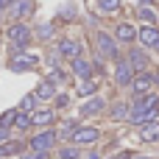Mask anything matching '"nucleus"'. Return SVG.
<instances>
[{
  "mask_svg": "<svg viewBox=\"0 0 159 159\" xmlns=\"http://www.w3.org/2000/svg\"><path fill=\"white\" fill-rule=\"evenodd\" d=\"M159 117V95H143V98H134L131 109H129V123L134 126H143V123H151Z\"/></svg>",
  "mask_w": 159,
  "mask_h": 159,
  "instance_id": "f257e3e1",
  "label": "nucleus"
},
{
  "mask_svg": "<svg viewBox=\"0 0 159 159\" xmlns=\"http://www.w3.org/2000/svg\"><path fill=\"white\" fill-rule=\"evenodd\" d=\"M6 36H8V42H11V48L20 50V53H25V48L31 45V28H28L25 22H11L8 31H6Z\"/></svg>",
  "mask_w": 159,
  "mask_h": 159,
  "instance_id": "f03ea898",
  "label": "nucleus"
},
{
  "mask_svg": "<svg viewBox=\"0 0 159 159\" xmlns=\"http://www.w3.org/2000/svg\"><path fill=\"white\" fill-rule=\"evenodd\" d=\"M56 143H59V134L56 131H36L31 140H28V145H31V151H42V154H48V151H53L56 148Z\"/></svg>",
  "mask_w": 159,
  "mask_h": 159,
  "instance_id": "7ed1b4c3",
  "label": "nucleus"
},
{
  "mask_svg": "<svg viewBox=\"0 0 159 159\" xmlns=\"http://www.w3.org/2000/svg\"><path fill=\"white\" fill-rule=\"evenodd\" d=\"M154 87H157V84H154V73H137L129 89H131L134 98H143V95H151Z\"/></svg>",
  "mask_w": 159,
  "mask_h": 159,
  "instance_id": "20e7f679",
  "label": "nucleus"
},
{
  "mask_svg": "<svg viewBox=\"0 0 159 159\" xmlns=\"http://www.w3.org/2000/svg\"><path fill=\"white\" fill-rule=\"evenodd\" d=\"M81 53H84V45H81L78 39H59V42H56V56H59V59H70V61H73V59H78Z\"/></svg>",
  "mask_w": 159,
  "mask_h": 159,
  "instance_id": "39448f33",
  "label": "nucleus"
},
{
  "mask_svg": "<svg viewBox=\"0 0 159 159\" xmlns=\"http://www.w3.org/2000/svg\"><path fill=\"white\" fill-rule=\"evenodd\" d=\"M70 140H73V145H95L101 140V131L95 126H78Z\"/></svg>",
  "mask_w": 159,
  "mask_h": 159,
  "instance_id": "423d86ee",
  "label": "nucleus"
},
{
  "mask_svg": "<svg viewBox=\"0 0 159 159\" xmlns=\"http://www.w3.org/2000/svg\"><path fill=\"white\" fill-rule=\"evenodd\" d=\"M95 42H98L101 56H109V59H117V56H120V50H117V39H115V36H109L106 31H98Z\"/></svg>",
  "mask_w": 159,
  "mask_h": 159,
  "instance_id": "0eeeda50",
  "label": "nucleus"
},
{
  "mask_svg": "<svg viewBox=\"0 0 159 159\" xmlns=\"http://www.w3.org/2000/svg\"><path fill=\"white\" fill-rule=\"evenodd\" d=\"M126 61L131 64L134 73H148V64H151V59H148V53L143 48H131L129 56H126Z\"/></svg>",
  "mask_w": 159,
  "mask_h": 159,
  "instance_id": "6e6552de",
  "label": "nucleus"
},
{
  "mask_svg": "<svg viewBox=\"0 0 159 159\" xmlns=\"http://www.w3.org/2000/svg\"><path fill=\"white\" fill-rule=\"evenodd\" d=\"M134 70H131V64L126 61V59H117V64H115V84L117 87H131V81H134Z\"/></svg>",
  "mask_w": 159,
  "mask_h": 159,
  "instance_id": "1a4fd4ad",
  "label": "nucleus"
},
{
  "mask_svg": "<svg viewBox=\"0 0 159 159\" xmlns=\"http://www.w3.org/2000/svg\"><path fill=\"white\" fill-rule=\"evenodd\" d=\"M34 64H39V56H34V53H20V56H11V61H8V67L14 73H28Z\"/></svg>",
  "mask_w": 159,
  "mask_h": 159,
  "instance_id": "9d476101",
  "label": "nucleus"
},
{
  "mask_svg": "<svg viewBox=\"0 0 159 159\" xmlns=\"http://www.w3.org/2000/svg\"><path fill=\"white\" fill-rule=\"evenodd\" d=\"M70 73H73V75H78L81 81H87V78H92V73H95V64H92V61H87L84 56H78V59H73V64H70Z\"/></svg>",
  "mask_w": 159,
  "mask_h": 159,
  "instance_id": "9b49d317",
  "label": "nucleus"
},
{
  "mask_svg": "<svg viewBox=\"0 0 159 159\" xmlns=\"http://www.w3.org/2000/svg\"><path fill=\"white\" fill-rule=\"evenodd\" d=\"M31 123H34V126H53V123H56V109H42V106H36V109L31 112Z\"/></svg>",
  "mask_w": 159,
  "mask_h": 159,
  "instance_id": "f8f14e48",
  "label": "nucleus"
},
{
  "mask_svg": "<svg viewBox=\"0 0 159 159\" xmlns=\"http://www.w3.org/2000/svg\"><path fill=\"white\" fill-rule=\"evenodd\" d=\"M8 11H11V17H14L17 22H20V20H28V17L34 14V0H14Z\"/></svg>",
  "mask_w": 159,
  "mask_h": 159,
  "instance_id": "ddd939ff",
  "label": "nucleus"
},
{
  "mask_svg": "<svg viewBox=\"0 0 159 159\" xmlns=\"http://www.w3.org/2000/svg\"><path fill=\"white\" fill-rule=\"evenodd\" d=\"M137 39L143 42V48H157V42H159V28H157V25H143V28L137 31Z\"/></svg>",
  "mask_w": 159,
  "mask_h": 159,
  "instance_id": "4468645a",
  "label": "nucleus"
},
{
  "mask_svg": "<svg viewBox=\"0 0 159 159\" xmlns=\"http://www.w3.org/2000/svg\"><path fill=\"white\" fill-rule=\"evenodd\" d=\"M115 39L123 42V45H131V42H137V28H134L131 22H120V25L115 28Z\"/></svg>",
  "mask_w": 159,
  "mask_h": 159,
  "instance_id": "2eb2a0df",
  "label": "nucleus"
},
{
  "mask_svg": "<svg viewBox=\"0 0 159 159\" xmlns=\"http://www.w3.org/2000/svg\"><path fill=\"white\" fill-rule=\"evenodd\" d=\"M103 109H106V101H103V98H89V101L78 109V115H81V117H95V115H101Z\"/></svg>",
  "mask_w": 159,
  "mask_h": 159,
  "instance_id": "dca6fc26",
  "label": "nucleus"
},
{
  "mask_svg": "<svg viewBox=\"0 0 159 159\" xmlns=\"http://www.w3.org/2000/svg\"><path fill=\"white\" fill-rule=\"evenodd\" d=\"M140 140L143 143H159V120H151V123L140 126Z\"/></svg>",
  "mask_w": 159,
  "mask_h": 159,
  "instance_id": "f3484780",
  "label": "nucleus"
},
{
  "mask_svg": "<svg viewBox=\"0 0 159 159\" xmlns=\"http://www.w3.org/2000/svg\"><path fill=\"white\" fill-rule=\"evenodd\" d=\"M34 95H36V101H53V98H56V87L45 78V81H39V84L34 87Z\"/></svg>",
  "mask_w": 159,
  "mask_h": 159,
  "instance_id": "a211bd4d",
  "label": "nucleus"
},
{
  "mask_svg": "<svg viewBox=\"0 0 159 159\" xmlns=\"http://www.w3.org/2000/svg\"><path fill=\"white\" fill-rule=\"evenodd\" d=\"M75 92H78L81 98H89V95H95V92H98V81L87 78V81H81V84L75 87Z\"/></svg>",
  "mask_w": 159,
  "mask_h": 159,
  "instance_id": "6ab92c4d",
  "label": "nucleus"
},
{
  "mask_svg": "<svg viewBox=\"0 0 159 159\" xmlns=\"http://www.w3.org/2000/svg\"><path fill=\"white\" fill-rule=\"evenodd\" d=\"M129 109H131L129 103H115L112 112H109V117L112 120H129Z\"/></svg>",
  "mask_w": 159,
  "mask_h": 159,
  "instance_id": "aec40b11",
  "label": "nucleus"
},
{
  "mask_svg": "<svg viewBox=\"0 0 159 159\" xmlns=\"http://www.w3.org/2000/svg\"><path fill=\"white\" fill-rule=\"evenodd\" d=\"M22 148H25V145H22V143H17V140H8V143H3V145H0L3 157H11V154H17V157H20V154H22Z\"/></svg>",
  "mask_w": 159,
  "mask_h": 159,
  "instance_id": "412c9836",
  "label": "nucleus"
},
{
  "mask_svg": "<svg viewBox=\"0 0 159 159\" xmlns=\"http://www.w3.org/2000/svg\"><path fill=\"white\" fill-rule=\"evenodd\" d=\"M36 103H39V101H36V95L31 92V95H25V98L20 101V106H17V109H20V112H25V115H31V112L36 109Z\"/></svg>",
  "mask_w": 159,
  "mask_h": 159,
  "instance_id": "4be33fe9",
  "label": "nucleus"
},
{
  "mask_svg": "<svg viewBox=\"0 0 159 159\" xmlns=\"http://www.w3.org/2000/svg\"><path fill=\"white\" fill-rule=\"evenodd\" d=\"M34 123H31V115H25V112H17V120H14V129L17 131H28Z\"/></svg>",
  "mask_w": 159,
  "mask_h": 159,
  "instance_id": "5701e85b",
  "label": "nucleus"
},
{
  "mask_svg": "<svg viewBox=\"0 0 159 159\" xmlns=\"http://www.w3.org/2000/svg\"><path fill=\"white\" fill-rule=\"evenodd\" d=\"M59 159H81L78 145H64V148H59Z\"/></svg>",
  "mask_w": 159,
  "mask_h": 159,
  "instance_id": "b1692460",
  "label": "nucleus"
},
{
  "mask_svg": "<svg viewBox=\"0 0 159 159\" xmlns=\"http://www.w3.org/2000/svg\"><path fill=\"white\" fill-rule=\"evenodd\" d=\"M17 112H20V109H8V112H3V115H0V129H11L14 120H17Z\"/></svg>",
  "mask_w": 159,
  "mask_h": 159,
  "instance_id": "393cba45",
  "label": "nucleus"
},
{
  "mask_svg": "<svg viewBox=\"0 0 159 159\" xmlns=\"http://www.w3.org/2000/svg\"><path fill=\"white\" fill-rule=\"evenodd\" d=\"M75 129H78V120H64V123H61V129H59L56 134H59V137H73V131H75Z\"/></svg>",
  "mask_w": 159,
  "mask_h": 159,
  "instance_id": "a878e982",
  "label": "nucleus"
},
{
  "mask_svg": "<svg viewBox=\"0 0 159 159\" xmlns=\"http://www.w3.org/2000/svg\"><path fill=\"white\" fill-rule=\"evenodd\" d=\"M98 6H101V11L112 14V11H117V8L123 6V0H98Z\"/></svg>",
  "mask_w": 159,
  "mask_h": 159,
  "instance_id": "bb28decb",
  "label": "nucleus"
},
{
  "mask_svg": "<svg viewBox=\"0 0 159 159\" xmlns=\"http://www.w3.org/2000/svg\"><path fill=\"white\" fill-rule=\"evenodd\" d=\"M140 20H145V25H154V20H157L154 8L151 6H140Z\"/></svg>",
  "mask_w": 159,
  "mask_h": 159,
  "instance_id": "cd10ccee",
  "label": "nucleus"
},
{
  "mask_svg": "<svg viewBox=\"0 0 159 159\" xmlns=\"http://www.w3.org/2000/svg\"><path fill=\"white\" fill-rule=\"evenodd\" d=\"M36 36H39L42 42H48V39H53V25H50V22H45V25H39V28H36Z\"/></svg>",
  "mask_w": 159,
  "mask_h": 159,
  "instance_id": "c85d7f7f",
  "label": "nucleus"
},
{
  "mask_svg": "<svg viewBox=\"0 0 159 159\" xmlns=\"http://www.w3.org/2000/svg\"><path fill=\"white\" fill-rule=\"evenodd\" d=\"M53 103H56V109H67V103H70V95H67V92H56Z\"/></svg>",
  "mask_w": 159,
  "mask_h": 159,
  "instance_id": "c756f323",
  "label": "nucleus"
},
{
  "mask_svg": "<svg viewBox=\"0 0 159 159\" xmlns=\"http://www.w3.org/2000/svg\"><path fill=\"white\" fill-rule=\"evenodd\" d=\"M48 154H42V151H28V154H22V159H45Z\"/></svg>",
  "mask_w": 159,
  "mask_h": 159,
  "instance_id": "7c9ffc66",
  "label": "nucleus"
},
{
  "mask_svg": "<svg viewBox=\"0 0 159 159\" xmlns=\"http://www.w3.org/2000/svg\"><path fill=\"white\" fill-rule=\"evenodd\" d=\"M8 143V129H0V145Z\"/></svg>",
  "mask_w": 159,
  "mask_h": 159,
  "instance_id": "2f4dec72",
  "label": "nucleus"
},
{
  "mask_svg": "<svg viewBox=\"0 0 159 159\" xmlns=\"http://www.w3.org/2000/svg\"><path fill=\"white\" fill-rule=\"evenodd\" d=\"M112 159H131V151H120L117 157H112Z\"/></svg>",
  "mask_w": 159,
  "mask_h": 159,
  "instance_id": "473e14b6",
  "label": "nucleus"
},
{
  "mask_svg": "<svg viewBox=\"0 0 159 159\" xmlns=\"http://www.w3.org/2000/svg\"><path fill=\"white\" fill-rule=\"evenodd\" d=\"M11 3H14V0H0V11H3V8H11Z\"/></svg>",
  "mask_w": 159,
  "mask_h": 159,
  "instance_id": "72a5a7b5",
  "label": "nucleus"
},
{
  "mask_svg": "<svg viewBox=\"0 0 159 159\" xmlns=\"http://www.w3.org/2000/svg\"><path fill=\"white\" fill-rule=\"evenodd\" d=\"M87 159H101V154H98V151H89V154H87Z\"/></svg>",
  "mask_w": 159,
  "mask_h": 159,
  "instance_id": "f704fd0d",
  "label": "nucleus"
},
{
  "mask_svg": "<svg viewBox=\"0 0 159 159\" xmlns=\"http://www.w3.org/2000/svg\"><path fill=\"white\" fill-rule=\"evenodd\" d=\"M151 3H154V0H140V6H151Z\"/></svg>",
  "mask_w": 159,
  "mask_h": 159,
  "instance_id": "c9c22d12",
  "label": "nucleus"
},
{
  "mask_svg": "<svg viewBox=\"0 0 159 159\" xmlns=\"http://www.w3.org/2000/svg\"><path fill=\"white\" fill-rule=\"evenodd\" d=\"M131 159H148V157H131Z\"/></svg>",
  "mask_w": 159,
  "mask_h": 159,
  "instance_id": "e433bc0d",
  "label": "nucleus"
},
{
  "mask_svg": "<svg viewBox=\"0 0 159 159\" xmlns=\"http://www.w3.org/2000/svg\"><path fill=\"white\" fill-rule=\"evenodd\" d=\"M154 50H157V53H159V42H157V48H154Z\"/></svg>",
  "mask_w": 159,
  "mask_h": 159,
  "instance_id": "4c0bfd02",
  "label": "nucleus"
},
{
  "mask_svg": "<svg viewBox=\"0 0 159 159\" xmlns=\"http://www.w3.org/2000/svg\"><path fill=\"white\" fill-rule=\"evenodd\" d=\"M0 159H3V151H0Z\"/></svg>",
  "mask_w": 159,
  "mask_h": 159,
  "instance_id": "58836bf2",
  "label": "nucleus"
}]
</instances>
